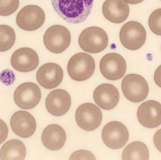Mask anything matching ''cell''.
<instances>
[{
  "label": "cell",
  "instance_id": "cell-1",
  "mask_svg": "<svg viewBox=\"0 0 161 160\" xmlns=\"http://www.w3.org/2000/svg\"><path fill=\"white\" fill-rule=\"evenodd\" d=\"M57 14L67 22L79 23L92 12L94 0H51Z\"/></svg>",
  "mask_w": 161,
  "mask_h": 160
},
{
  "label": "cell",
  "instance_id": "cell-2",
  "mask_svg": "<svg viewBox=\"0 0 161 160\" xmlns=\"http://www.w3.org/2000/svg\"><path fill=\"white\" fill-rule=\"evenodd\" d=\"M78 42L84 51L92 54L101 52L108 45V38L106 32L97 26L89 27L82 31L79 35Z\"/></svg>",
  "mask_w": 161,
  "mask_h": 160
},
{
  "label": "cell",
  "instance_id": "cell-3",
  "mask_svg": "<svg viewBox=\"0 0 161 160\" xmlns=\"http://www.w3.org/2000/svg\"><path fill=\"white\" fill-rule=\"evenodd\" d=\"M95 69L94 59L90 54L79 53L72 56L68 63V71L70 78L83 81L92 77Z\"/></svg>",
  "mask_w": 161,
  "mask_h": 160
},
{
  "label": "cell",
  "instance_id": "cell-4",
  "mask_svg": "<svg viewBox=\"0 0 161 160\" xmlns=\"http://www.w3.org/2000/svg\"><path fill=\"white\" fill-rule=\"evenodd\" d=\"M71 40V36L69 29L61 25H54L49 27L43 36L45 47L54 54L65 51L69 46Z\"/></svg>",
  "mask_w": 161,
  "mask_h": 160
},
{
  "label": "cell",
  "instance_id": "cell-5",
  "mask_svg": "<svg viewBox=\"0 0 161 160\" xmlns=\"http://www.w3.org/2000/svg\"><path fill=\"white\" fill-rule=\"evenodd\" d=\"M119 37L125 48L130 50H136L142 48L146 42L147 32L141 23L131 21L122 26Z\"/></svg>",
  "mask_w": 161,
  "mask_h": 160
},
{
  "label": "cell",
  "instance_id": "cell-6",
  "mask_svg": "<svg viewBox=\"0 0 161 160\" xmlns=\"http://www.w3.org/2000/svg\"><path fill=\"white\" fill-rule=\"evenodd\" d=\"M122 89L125 96L130 101L140 102L144 100L149 93V86L145 79L141 75H126L122 82Z\"/></svg>",
  "mask_w": 161,
  "mask_h": 160
},
{
  "label": "cell",
  "instance_id": "cell-7",
  "mask_svg": "<svg viewBox=\"0 0 161 160\" xmlns=\"http://www.w3.org/2000/svg\"><path fill=\"white\" fill-rule=\"evenodd\" d=\"M45 20V13L41 8L29 5L23 8L17 14L16 23L22 30L34 31L41 27Z\"/></svg>",
  "mask_w": 161,
  "mask_h": 160
},
{
  "label": "cell",
  "instance_id": "cell-8",
  "mask_svg": "<svg viewBox=\"0 0 161 160\" xmlns=\"http://www.w3.org/2000/svg\"><path fill=\"white\" fill-rule=\"evenodd\" d=\"M102 138L105 144L109 148L118 149L127 142L129 133L126 127L120 122L112 121L103 128Z\"/></svg>",
  "mask_w": 161,
  "mask_h": 160
},
{
  "label": "cell",
  "instance_id": "cell-9",
  "mask_svg": "<svg viewBox=\"0 0 161 160\" xmlns=\"http://www.w3.org/2000/svg\"><path fill=\"white\" fill-rule=\"evenodd\" d=\"M75 120L80 128L86 131H92L101 124L102 112L97 106L93 103H83L76 110Z\"/></svg>",
  "mask_w": 161,
  "mask_h": 160
},
{
  "label": "cell",
  "instance_id": "cell-10",
  "mask_svg": "<svg viewBox=\"0 0 161 160\" xmlns=\"http://www.w3.org/2000/svg\"><path fill=\"white\" fill-rule=\"evenodd\" d=\"M99 68L105 78L110 80H117L125 75L126 71V63L119 54L111 53L102 57Z\"/></svg>",
  "mask_w": 161,
  "mask_h": 160
},
{
  "label": "cell",
  "instance_id": "cell-11",
  "mask_svg": "<svg viewBox=\"0 0 161 160\" xmlns=\"http://www.w3.org/2000/svg\"><path fill=\"white\" fill-rule=\"evenodd\" d=\"M41 97L40 88L32 82L22 84L17 87L14 94L16 105L25 110L35 108L40 101Z\"/></svg>",
  "mask_w": 161,
  "mask_h": 160
},
{
  "label": "cell",
  "instance_id": "cell-12",
  "mask_svg": "<svg viewBox=\"0 0 161 160\" xmlns=\"http://www.w3.org/2000/svg\"><path fill=\"white\" fill-rule=\"evenodd\" d=\"M140 124L145 127L155 128L161 125V104L154 100L142 103L137 111Z\"/></svg>",
  "mask_w": 161,
  "mask_h": 160
},
{
  "label": "cell",
  "instance_id": "cell-13",
  "mask_svg": "<svg viewBox=\"0 0 161 160\" xmlns=\"http://www.w3.org/2000/svg\"><path fill=\"white\" fill-rule=\"evenodd\" d=\"M11 66L17 71L28 72L35 70L39 63L37 53L29 48H22L15 51L10 59Z\"/></svg>",
  "mask_w": 161,
  "mask_h": 160
},
{
  "label": "cell",
  "instance_id": "cell-14",
  "mask_svg": "<svg viewBox=\"0 0 161 160\" xmlns=\"http://www.w3.org/2000/svg\"><path fill=\"white\" fill-rule=\"evenodd\" d=\"M62 68L55 63H49L42 65L38 70L36 79L43 88L53 89L57 87L63 79Z\"/></svg>",
  "mask_w": 161,
  "mask_h": 160
},
{
  "label": "cell",
  "instance_id": "cell-15",
  "mask_svg": "<svg viewBox=\"0 0 161 160\" xmlns=\"http://www.w3.org/2000/svg\"><path fill=\"white\" fill-rule=\"evenodd\" d=\"M10 124L13 132L23 138L31 137L36 129L35 118L30 113L25 111L15 112L11 116Z\"/></svg>",
  "mask_w": 161,
  "mask_h": 160
},
{
  "label": "cell",
  "instance_id": "cell-16",
  "mask_svg": "<svg viewBox=\"0 0 161 160\" xmlns=\"http://www.w3.org/2000/svg\"><path fill=\"white\" fill-rule=\"evenodd\" d=\"M45 104L47 111L52 115L62 116L70 108L71 98L66 90L56 89L48 95Z\"/></svg>",
  "mask_w": 161,
  "mask_h": 160
},
{
  "label": "cell",
  "instance_id": "cell-17",
  "mask_svg": "<svg viewBox=\"0 0 161 160\" xmlns=\"http://www.w3.org/2000/svg\"><path fill=\"white\" fill-rule=\"evenodd\" d=\"M120 96L115 86L110 84H103L97 86L93 93L95 102L104 110L113 109L119 102Z\"/></svg>",
  "mask_w": 161,
  "mask_h": 160
},
{
  "label": "cell",
  "instance_id": "cell-18",
  "mask_svg": "<svg viewBox=\"0 0 161 160\" xmlns=\"http://www.w3.org/2000/svg\"><path fill=\"white\" fill-rule=\"evenodd\" d=\"M102 12L109 21L120 23L128 17L130 8L124 0H106L102 6Z\"/></svg>",
  "mask_w": 161,
  "mask_h": 160
},
{
  "label": "cell",
  "instance_id": "cell-19",
  "mask_svg": "<svg viewBox=\"0 0 161 160\" xmlns=\"http://www.w3.org/2000/svg\"><path fill=\"white\" fill-rule=\"evenodd\" d=\"M67 139L66 132L59 125H48L43 131L42 141L45 147L52 151L60 150L64 146Z\"/></svg>",
  "mask_w": 161,
  "mask_h": 160
},
{
  "label": "cell",
  "instance_id": "cell-20",
  "mask_svg": "<svg viewBox=\"0 0 161 160\" xmlns=\"http://www.w3.org/2000/svg\"><path fill=\"white\" fill-rule=\"evenodd\" d=\"M26 147L19 140L13 139L4 144L0 150V159L6 160H24Z\"/></svg>",
  "mask_w": 161,
  "mask_h": 160
},
{
  "label": "cell",
  "instance_id": "cell-21",
  "mask_svg": "<svg viewBox=\"0 0 161 160\" xmlns=\"http://www.w3.org/2000/svg\"><path fill=\"white\" fill-rule=\"evenodd\" d=\"M149 152L147 146L143 142H135L129 144L122 154L124 160H148Z\"/></svg>",
  "mask_w": 161,
  "mask_h": 160
},
{
  "label": "cell",
  "instance_id": "cell-22",
  "mask_svg": "<svg viewBox=\"0 0 161 160\" xmlns=\"http://www.w3.org/2000/svg\"><path fill=\"white\" fill-rule=\"evenodd\" d=\"M16 34L14 29L6 24L0 25V52L7 51L15 44Z\"/></svg>",
  "mask_w": 161,
  "mask_h": 160
},
{
  "label": "cell",
  "instance_id": "cell-23",
  "mask_svg": "<svg viewBox=\"0 0 161 160\" xmlns=\"http://www.w3.org/2000/svg\"><path fill=\"white\" fill-rule=\"evenodd\" d=\"M148 25L152 32L161 36V8L154 10L148 19Z\"/></svg>",
  "mask_w": 161,
  "mask_h": 160
},
{
  "label": "cell",
  "instance_id": "cell-24",
  "mask_svg": "<svg viewBox=\"0 0 161 160\" xmlns=\"http://www.w3.org/2000/svg\"><path fill=\"white\" fill-rule=\"evenodd\" d=\"M19 0H0V16H8L18 9Z\"/></svg>",
  "mask_w": 161,
  "mask_h": 160
},
{
  "label": "cell",
  "instance_id": "cell-25",
  "mask_svg": "<svg viewBox=\"0 0 161 160\" xmlns=\"http://www.w3.org/2000/svg\"><path fill=\"white\" fill-rule=\"evenodd\" d=\"M70 160H96L95 156L90 151L81 150L73 153Z\"/></svg>",
  "mask_w": 161,
  "mask_h": 160
},
{
  "label": "cell",
  "instance_id": "cell-26",
  "mask_svg": "<svg viewBox=\"0 0 161 160\" xmlns=\"http://www.w3.org/2000/svg\"><path fill=\"white\" fill-rule=\"evenodd\" d=\"M8 133V127L6 124L0 119V144L6 140Z\"/></svg>",
  "mask_w": 161,
  "mask_h": 160
},
{
  "label": "cell",
  "instance_id": "cell-27",
  "mask_svg": "<svg viewBox=\"0 0 161 160\" xmlns=\"http://www.w3.org/2000/svg\"><path fill=\"white\" fill-rule=\"evenodd\" d=\"M153 141L155 146L161 153V129L158 130L155 133Z\"/></svg>",
  "mask_w": 161,
  "mask_h": 160
},
{
  "label": "cell",
  "instance_id": "cell-28",
  "mask_svg": "<svg viewBox=\"0 0 161 160\" xmlns=\"http://www.w3.org/2000/svg\"><path fill=\"white\" fill-rule=\"evenodd\" d=\"M154 80L156 84L161 88V65L155 71L154 74Z\"/></svg>",
  "mask_w": 161,
  "mask_h": 160
},
{
  "label": "cell",
  "instance_id": "cell-29",
  "mask_svg": "<svg viewBox=\"0 0 161 160\" xmlns=\"http://www.w3.org/2000/svg\"><path fill=\"white\" fill-rule=\"evenodd\" d=\"M124 1L130 4H137L142 2L144 0H124Z\"/></svg>",
  "mask_w": 161,
  "mask_h": 160
},
{
  "label": "cell",
  "instance_id": "cell-30",
  "mask_svg": "<svg viewBox=\"0 0 161 160\" xmlns=\"http://www.w3.org/2000/svg\"></svg>",
  "mask_w": 161,
  "mask_h": 160
}]
</instances>
